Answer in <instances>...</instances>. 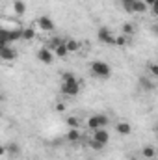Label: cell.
Returning <instances> with one entry per match:
<instances>
[{
    "label": "cell",
    "instance_id": "obj_21",
    "mask_svg": "<svg viewBox=\"0 0 158 160\" xmlns=\"http://www.w3.org/2000/svg\"><path fill=\"white\" fill-rule=\"evenodd\" d=\"M65 123L71 127V128H78L80 127V121H78V118H75V116H69L67 119H65Z\"/></svg>",
    "mask_w": 158,
    "mask_h": 160
},
{
    "label": "cell",
    "instance_id": "obj_13",
    "mask_svg": "<svg viewBox=\"0 0 158 160\" xmlns=\"http://www.w3.org/2000/svg\"><path fill=\"white\" fill-rule=\"evenodd\" d=\"M13 11H15L17 15H24V11H26V4H24L22 0H13Z\"/></svg>",
    "mask_w": 158,
    "mask_h": 160
},
{
    "label": "cell",
    "instance_id": "obj_22",
    "mask_svg": "<svg viewBox=\"0 0 158 160\" xmlns=\"http://www.w3.org/2000/svg\"><path fill=\"white\" fill-rule=\"evenodd\" d=\"M62 43H63V41L60 39V38H52V39L48 41V47H47V48H48V50H54V48H56L58 45H62Z\"/></svg>",
    "mask_w": 158,
    "mask_h": 160
},
{
    "label": "cell",
    "instance_id": "obj_6",
    "mask_svg": "<svg viewBox=\"0 0 158 160\" xmlns=\"http://www.w3.org/2000/svg\"><path fill=\"white\" fill-rule=\"evenodd\" d=\"M93 140L102 143V145H106L110 142V134H108L106 128H97V130H93Z\"/></svg>",
    "mask_w": 158,
    "mask_h": 160
},
{
    "label": "cell",
    "instance_id": "obj_10",
    "mask_svg": "<svg viewBox=\"0 0 158 160\" xmlns=\"http://www.w3.org/2000/svg\"><path fill=\"white\" fill-rule=\"evenodd\" d=\"M6 153H7L9 157H19V155H21V147H19V143H15V142L7 143V145H6Z\"/></svg>",
    "mask_w": 158,
    "mask_h": 160
},
{
    "label": "cell",
    "instance_id": "obj_9",
    "mask_svg": "<svg viewBox=\"0 0 158 160\" xmlns=\"http://www.w3.org/2000/svg\"><path fill=\"white\" fill-rule=\"evenodd\" d=\"M116 130H117L121 136H128V134L132 132V127H130L126 121H119L117 125H116Z\"/></svg>",
    "mask_w": 158,
    "mask_h": 160
},
{
    "label": "cell",
    "instance_id": "obj_11",
    "mask_svg": "<svg viewBox=\"0 0 158 160\" xmlns=\"http://www.w3.org/2000/svg\"><path fill=\"white\" fill-rule=\"evenodd\" d=\"M34 38H36V30H34L32 26H28V28H22V30H21V39L32 41Z\"/></svg>",
    "mask_w": 158,
    "mask_h": 160
},
{
    "label": "cell",
    "instance_id": "obj_8",
    "mask_svg": "<svg viewBox=\"0 0 158 160\" xmlns=\"http://www.w3.org/2000/svg\"><path fill=\"white\" fill-rule=\"evenodd\" d=\"M37 60L43 62V63H52V60H54V54H52V50H48L47 47H43L37 50Z\"/></svg>",
    "mask_w": 158,
    "mask_h": 160
},
{
    "label": "cell",
    "instance_id": "obj_19",
    "mask_svg": "<svg viewBox=\"0 0 158 160\" xmlns=\"http://www.w3.org/2000/svg\"><path fill=\"white\" fill-rule=\"evenodd\" d=\"M52 52H54V56H58V58H65V56L69 54V52H67V48H65V43L58 45V47H56V48H54Z\"/></svg>",
    "mask_w": 158,
    "mask_h": 160
},
{
    "label": "cell",
    "instance_id": "obj_2",
    "mask_svg": "<svg viewBox=\"0 0 158 160\" xmlns=\"http://www.w3.org/2000/svg\"><path fill=\"white\" fill-rule=\"evenodd\" d=\"M110 123V119L104 116V114H97V116H91L87 119V127L91 130H97V128H106V125Z\"/></svg>",
    "mask_w": 158,
    "mask_h": 160
},
{
    "label": "cell",
    "instance_id": "obj_3",
    "mask_svg": "<svg viewBox=\"0 0 158 160\" xmlns=\"http://www.w3.org/2000/svg\"><path fill=\"white\" fill-rule=\"evenodd\" d=\"M80 91V82L78 80H73V82H62V93L67 95V97H75L78 95Z\"/></svg>",
    "mask_w": 158,
    "mask_h": 160
},
{
    "label": "cell",
    "instance_id": "obj_17",
    "mask_svg": "<svg viewBox=\"0 0 158 160\" xmlns=\"http://www.w3.org/2000/svg\"><path fill=\"white\" fill-rule=\"evenodd\" d=\"M65 43V48H67V52H77L80 48V43L78 41H75V39H67V41H63Z\"/></svg>",
    "mask_w": 158,
    "mask_h": 160
},
{
    "label": "cell",
    "instance_id": "obj_18",
    "mask_svg": "<svg viewBox=\"0 0 158 160\" xmlns=\"http://www.w3.org/2000/svg\"><path fill=\"white\" fill-rule=\"evenodd\" d=\"M140 86H141L145 91H153V89H155V82H151V80L145 78V77H141V78H140Z\"/></svg>",
    "mask_w": 158,
    "mask_h": 160
},
{
    "label": "cell",
    "instance_id": "obj_26",
    "mask_svg": "<svg viewBox=\"0 0 158 160\" xmlns=\"http://www.w3.org/2000/svg\"><path fill=\"white\" fill-rule=\"evenodd\" d=\"M56 112H65V104L63 102H58L56 104Z\"/></svg>",
    "mask_w": 158,
    "mask_h": 160
},
{
    "label": "cell",
    "instance_id": "obj_1",
    "mask_svg": "<svg viewBox=\"0 0 158 160\" xmlns=\"http://www.w3.org/2000/svg\"><path fill=\"white\" fill-rule=\"evenodd\" d=\"M91 73H93V77H97V78H110L112 69H110V65H108L106 62L95 60V62L91 63Z\"/></svg>",
    "mask_w": 158,
    "mask_h": 160
},
{
    "label": "cell",
    "instance_id": "obj_16",
    "mask_svg": "<svg viewBox=\"0 0 158 160\" xmlns=\"http://www.w3.org/2000/svg\"><path fill=\"white\" fill-rule=\"evenodd\" d=\"M141 155H143V158L147 160H153L156 157V149L153 147V145H147V147H143V151H141Z\"/></svg>",
    "mask_w": 158,
    "mask_h": 160
},
{
    "label": "cell",
    "instance_id": "obj_4",
    "mask_svg": "<svg viewBox=\"0 0 158 160\" xmlns=\"http://www.w3.org/2000/svg\"><path fill=\"white\" fill-rule=\"evenodd\" d=\"M97 36H99V41H102V43H106V45H114L116 43V36L110 32V28H106V26H102V28H99L97 30Z\"/></svg>",
    "mask_w": 158,
    "mask_h": 160
},
{
    "label": "cell",
    "instance_id": "obj_5",
    "mask_svg": "<svg viewBox=\"0 0 158 160\" xmlns=\"http://www.w3.org/2000/svg\"><path fill=\"white\" fill-rule=\"evenodd\" d=\"M36 22H37V26H39L43 32H54V21H52L50 17L41 15V17L36 19Z\"/></svg>",
    "mask_w": 158,
    "mask_h": 160
},
{
    "label": "cell",
    "instance_id": "obj_23",
    "mask_svg": "<svg viewBox=\"0 0 158 160\" xmlns=\"http://www.w3.org/2000/svg\"><path fill=\"white\" fill-rule=\"evenodd\" d=\"M89 147H91V149H95V151H102V149H104V145H102V143H99V142H95L93 138L89 140Z\"/></svg>",
    "mask_w": 158,
    "mask_h": 160
},
{
    "label": "cell",
    "instance_id": "obj_31",
    "mask_svg": "<svg viewBox=\"0 0 158 160\" xmlns=\"http://www.w3.org/2000/svg\"><path fill=\"white\" fill-rule=\"evenodd\" d=\"M130 160H138V158H130Z\"/></svg>",
    "mask_w": 158,
    "mask_h": 160
},
{
    "label": "cell",
    "instance_id": "obj_27",
    "mask_svg": "<svg viewBox=\"0 0 158 160\" xmlns=\"http://www.w3.org/2000/svg\"><path fill=\"white\" fill-rule=\"evenodd\" d=\"M143 4L149 8V6H155V4H156V0H143Z\"/></svg>",
    "mask_w": 158,
    "mask_h": 160
},
{
    "label": "cell",
    "instance_id": "obj_29",
    "mask_svg": "<svg viewBox=\"0 0 158 160\" xmlns=\"http://www.w3.org/2000/svg\"><path fill=\"white\" fill-rule=\"evenodd\" d=\"M0 39H6V28H0Z\"/></svg>",
    "mask_w": 158,
    "mask_h": 160
},
{
    "label": "cell",
    "instance_id": "obj_15",
    "mask_svg": "<svg viewBox=\"0 0 158 160\" xmlns=\"http://www.w3.org/2000/svg\"><path fill=\"white\" fill-rule=\"evenodd\" d=\"M147 11V6L143 4V0H134L132 4V13H145Z\"/></svg>",
    "mask_w": 158,
    "mask_h": 160
},
{
    "label": "cell",
    "instance_id": "obj_28",
    "mask_svg": "<svg viewBox=\"0 0 158 160\" xmlns=\"http://www.w3.org/2000/svg\"><path fill=\"white\" fill-rule=\"evenodd\" d=\"M7 45H9V43H7L6 39H0V50H2L4 47H7Z\"/></svg>",
    "mask_w": 158,
    "mask_h": 160
},
{
    "label": "cell",
    "instance_id": "obj_7",
    "mask_svg": "<svg viewBox=\"0 0 158 160\" xmlns=\"http://www.w3.org/2000/svg\"><path fill=\"white\" fill-rule=\"evenodd\" d=\"M15 58H17V50L11 48L9 45L4 47V48L0 50V60H2V62H7V63H9V62H13Z\"/></svg>",
    "mask_w": 158,
    "mask_h": 160
},
{
    "label": "cell",
    "instance_id": "obj_30",
    "mask_svg": "<svg viewBox=\"0 0 158 160\" xmlns=\"http://www.w3.org/2000/svg\"><path fill=\"white\" fill-rule=\"evenodd\" d=\"M6 155V145H0V157H4Z\"/></svg>",
    "mask_w": 158,
    "mask_h": 160
},
{
    "label": "cell",
    "instance_id": "obj_14",
    "mask_svg": "<svg viewBox=\"0 0 158 160\" xmlns=\"http://www.w3.org/2000/svg\"><path fill=\"white\" fill-rule=\"evenodd\" d=\"M21 39V30H6V41L13 43V41Z\"/></svg>",
    "mask_w": 158,
    "mask_h": 160
},
{
    "label": "cell",
    "instance_id": "obj_12",
    "mask_svg": "<svg viewBox=\"0 0 158 160\" xmlns=\"http://www.w3.org/2000/svg\"><path fill=\"white\" fill-rule=\"evenodd\" d=\"M71 143H77L78 140H82V134H80V130L78 128H71L69 132H67V136H65Z\"/></svg>",
    "mask_w": 158,
    "mask_h": 160
},
{
    "label": "cell",
    "instance_id": "obj_20",
    "mask_svg": "<svg viewBox=\"0 0 158 160\" xmlns=\"http://www.w3.org/2000/svg\"><path fill=\"white\" fill-rule=\"evenodd\" d=\"M121 30H123V36L130 38V36H134V30H136V28H134V24H132V22H125Z\"/></svg>",
    "mask_w": 158,
    "mask_h": 160
},
{
    "label": "cell",
    "instance_id": "obj_25",
    "mask_svg": "<svg viewBox=\"0 0 158 160\" xmlns=\"http://www.w3.org/2000/svg\"><path fill=\"white\" fill-rule=\"evenodd\" d=\"M149 69H151V73H153L155 77H156V75H158V67H156V65H155V63H153V62L149 63Z\"/></svg>",
    "mask_w": 158,
    "mask_h": 160
},
{
    "label": "cell",
    "instance_id": "obj_24",
    "mask_svg": "<svg viewBox=\"0 0 158 160\" xmlns=\"http://www.w3.org/2000/svg\"><path fill=\"white\" fill-rule=\"evenodd\" d=\"M126 41H128V38H126V36H119V38H116V43H114V45L123 47V45H126Z\"/></svg>",
    "mask_w": 158,
    "mask_h": 160
}]
</instances>
